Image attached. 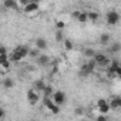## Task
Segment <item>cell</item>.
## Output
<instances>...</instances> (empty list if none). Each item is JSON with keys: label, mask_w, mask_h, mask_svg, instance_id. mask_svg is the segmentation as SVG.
<instances>
[{"label": "cell", "mask_w": 121, "mask_h": 121, "mask_svg": "<svg viewBox=\"0 0 121 121\" xmlns=\"http://www.w3.org/2000/svg\"><path fill=\"white\" fill-rule=\"evenodd\" d=\"M29 56V48L26 46H17L12 53H10V58L14 63H20L23 58H26Z\"/></svg>", "instance_id": "1"}, {"label": "cell", "mask_w": 121, "mask_h": 121, "mask_svg": "<svg viewBox=\"0 0 121 121\" xmlns=\"http://www.w3.org/2000/svg\"><path fill=\"white\" fill-rule=\"evenodd\" d=\"M23 13L29 17H34L40 13V3H36V2H30L29 4H26L23 9Z\"/></svg>", "instance_id": "2"}, {"label": "cell", "mask_w": 121, "mask_h": 121, "mask_svg": "<svg viewBox=\"0 0 121 121\" xmlns=\"http://www.w3.org/2000/svg\"><path fill=\"white\" fill-rule=\"evenodd\" d=\"M93 60H94V63L98 66V67H108L110 66V63H111V58H108L105 54H103V53H95L94 56H93Z\"/></svg>", "instance_id": "3"}, {"label": "cell", "mask_w": 121, "mask_h": 121, "mask_svg": "<svg viewBox=\"0 0 121 121\" xmlns=\"http://www.w3.org/2000/svg\"><path fill=\"white\" fill-rule=\"evenodd\" d=\"M43 105H44L51 114H58V112H60V105H57V104L51 100V97L43 95Z\"/></svg>", "instance_id": "4"}, {"label": "cell", "mask_w": 121, "mask_h": 121, "mask_svg": "<svg viewBox=\"0 0 121 121\" xmlns=\"http://www.w3.org/2000/svg\"><path fill=\"white\" fill-rule=\"evenodd\" d=\"M95 67H97V64L94 63V60L88 61L87 64H84V66L81 67V70H80V77H87V76H90V74L95 70Z\"/></svg>", "instance_id": "5"}, {"label": "cell", "mask_w": 121, "mask_h": 121, "mask_svg": "<svg viewBox=\"0 0 121 121\" xmlns=\"http://www.w3.org/2000/svg\"><path fill=\"white\" fill-rule=\"evenodd\" d=\"M50 97H51V100H53L57 105H63V104L66 103V93H64V91H60V90L53 91V94H51Z\"/></svg>", "instance_id": "6"}, {"label": "cell", "mask_w": 121, "mask_h": 121, "mask_svg": "<svg viewBox=\"0 0 121 121\" xmlns=\"http://www.w3.org/2000/svg\"><path fill=\"white\" fill-rule=\"evenodd\" d=\"M105 20H107V23L110 26H115L120 22V13L115 12V10H110L107 13V16H105Z\"/></svg>", "instance_id": "7"}, {"label": "cell", "mask_w": 121, "mask_h": 121, "mask_svg": "<svg viewBox=\"0 0 121 121\" xmlns=\"http://www.w3.org/2000/svg\"><path fill=\"white\" fill-rule=\"evenodd\" d=\"M27 101L31 104V105H36L39 101H40V93L34 88H30L27 91Z\"/></svg>", "instance_id": "8"}, {"label": "cell", "mask_w": 121, "mask_h": 121, "mask_svg": "<svg viewBox=\"0 0 121 121\" xmlns=\"http://www.w3.org/2000/svg\"><path fill=\"white\" fill-rule=\"evenodd\" d=\"M97 110L100 114H108L111 110H110V105H108V101L105 98H100L97 100Z\"/></svg>", "instance_id": "9"}, {"label": "cell", "mask_w": 121, "mask_h": 121, "mask_svg": "<svg viewBox=\"0 0 121 121\" xmlns=\"http://www.w3.org/2000/svg\"><path fill=\"white\" fill-rule=\"evenodd\" d=\"M108 105H110V110L112 111H118L121 108V98L120 97H114L108 101Z\"/></svg>", "instance_id": "10"}, {"label": "cell", "mask_w": 121, "mask_h": 121, "mask_svg": "<svg viewBox=\"0 0 121 121\" xmlns=\"http://www.w3.org/2000/svg\"><path fill=\"white\" fill-rule=\"evenodd\" d=\"M36 60H37V64H40V66H48L50 64V57L47 54H43V53H40L36 57Z\"/></svg>", "instance_id": "11"}, {"label": "cell", "mask_w": 121, "mask_h": 121, "mask_svg": "<svg viewBox=\"0 0 121 121\" xmlns=\"http://www.w3.org/2000/svg\"><path fill=\"white\" fill-rule=\"evenodd\" d=\"M34 44H36V47H37L40 51H44V50L47 48V40H46V39H41V37H39V39L34 41Z\"/></svg>", "instance_id": "12"}, {"label": "cell", "mask_w": 121, "mask_h": 121, "mask_svg": "<svg viewBox=\"0 0 121 121\" xmlns=\"http://www.w3.org/2000/svg\"><path fill=\"white\" fill-rule=\"evenodd\" d=\"M3 6L7 7V9H12V10H17L19 9L16 0H3Z\"/></svg>", "instance_id": "13"}, {"label": "cell", "mask_w": 121, "mask_h": 121, "mask_svg": "<svg viewBox=\"0 0 121 121\" xmlns=\"http://www.w3.org/2000/svg\"><path fill=\"white\" fill-rule=\"evenodd\" d=\"M100 43H101L103 46L110 44V43H111V34H110V33H103L101 37H100Z\"/></svg>", "instance_id": "14"}, {"label": "cell", "mask_w": 121, "mask_h": 121, "mask_svg": "<svg viewBox=\"0 0 121 121\" xmlns=\"http://www.w3.org/2000/svg\"><path fill=\"white\" fill-rule=\"evenodd\" d=\"M47 84L44 83V80H37L34 84H33V88L34 90H37L39 93H43V90H44V87H46Z\"/></svg>", "instance_id": "15"}, {"label": "cell", "mask_w": 121, "mask_h": 121, "mask_svg": "<svg viewBox=\"0 0 121 121\" xmlns=\"http://www.w3.org/2000/svg\"><path fill=\"white\" fill-rule=\"evenodd\" d=\"M108 50H110V53H118V51L121 50V44H120L118 41H111Z\"/></svg>", "instance_id": "16"}, {"label": "cell", "mask_w": 121, "mask_h": 121, "mask_svg": "<svg viewBox=\"0 0 121 121\" xmlns=\"http://www.w3.org/2000/svg\"><path fill=\"white\" fill-rule=\"evenodd\" d=\"M61 43H63V47H64V50H66V51H71V50H73V47H74V44H73V41H71L70 39H64Z\"/></svg>", "instance_id": "17"}, {"label": "cell", "mask_w": 121, "mask_h": 121, "mask_svg": "<svg viewBox=\"0 0 121 121\" xmlns=\"http://www.w3.org/2000/svg\"><path fill=\"white\" fill-rule=\"evenodd\" d=\"M87 19L90 22H97L100 19V14L97 12H87Z\"/></svg>", "instance_id": "18"}, {"label": "cell", "mask_w": 121, "mask_h": 121, "mask_svg": "<svg viewBox=\"0 0 121 121\" xmlns=\"http://www.w3.org/2000/svg\"><path fill=\"white\" fill-rule=\"evenodd\" d=\"M3 87H4V88H7V90H10V88H13V87H14V81H13L10 77H7V78H4V80H3Z\"/></svg>", "instance_id": "19"}, {"label": "cell", "mask_w": 121, "mask_h": 121, "mask_svg": "<svg viewBox=\"0 0 121 121\" xmlns=\"http://www.w3.org/2000/svg\"><path fill=\"white\" fill-rule=\"evenodd\" d=\"M76 20H78L80 23H87V22H88V19H87V12H80V14L77 16Z\"/></svg>", "instance_id": "20"}, {"label": "cell", "mask_w": 121, "mask_h": 121, "mask_svg": "<svg viewBox=\"0 0 121 121\" xmlns=\"http://www.w3.org/2000/svg\"><path fill=\"white\" fill-rule=\"evenodd\" d=\"M40 53H41V51H40L37 47H34V48H29V56H30V57H33V58H36Z\"/></svg>", "instance_id": "21"}, {"label": "cell", "mask_w": 121, "mask_h": 121, "mask_svg": "<svg viewBox=\"0 0 121 121\" xmlns=\"http://www.w3.org/2000/svg\"><path fill=\"white\" fill-rule=\"evenodd\" d=\"M64 40V34H63V30H56V41H60L61 43Z\"/></svg>", "instance_id": "22"}, {"label": "cell", "mask_w": 121, "mask_h": 121, "mask_svg": "<svg viewBox=\"0 0 121 121\" xmlns=\"http://www.w3.org/2000/svg\"><path fill=\"white\" fill-rule=\"evenodd\" d=\"M16 2H17V6H19L20 9H23L26 4H29V3L31 2V0H16Z\"/></svg>", "instance_id": "23"}, {"label": "cell", "mask_w": 121, "mask_h": 121, "mask_svg": "<svg viewBox=\"0 0 121 121\" xmlns=\"http://www.w3.org/2000/svg\"><path fill=\"white\" fill-rule=\"evenodd\" d=\"M56 27H57L58 30H63V29L66 27V23H64L63 20H57V22H56Z\"/></svg>", "instance_id": "24"}, {"label": "cell", "mask_w": 121, "mask_h": 121, "mask_svg": "<svg viewBox=\"0 0 121 121\" xmlns=\"http://www.w3.org/2000/svg\"><path fill=\"white\" fill-rule=\"evenodd\" d=\"M84 54H86V56H87V57H93V56H94V54H95V51H94V50H93V48H87V50H86V51H84Z\"/></svg>", "instance_id": "25"}, {"label": "cell", "mask_w": 121, "mask_h": 121, "mask_svg": "<svg viewBox=\"0 0 121 121\" xmlns=\"http://www.w3.org/2000/svg\"><path fill=\"white\" fill-rule=\"evenodd\" d=\"M0 54H7V48L4 46H0Z\"/></svg>", "instance_id": "26"}, {"label": "cell", "mask_w": 121, "mask_h": 121, "mask_svg": "<svg viewBox=\"0 0 121 121\" xmlns=\"http://www.w3.org/2000/svg\"><path fill=\"white\" fill-rule=\"evenodd\" d=\"M3 117H4V110H3L2 107H0V120H2Z\"/></svg>", "instance_id": "27"}, {"label": "cell", "mask_w": 121, "mask_h": 121, "mask_svg": "<svg viewBox=\"0 0 121 121\" xmlns=\"http://www.w3.org/2000/svg\"><path fill=\"white\" fill-rule=\"evenodd\" d=\"M78 14H80V10H76V12L73 13V17H74V19H77V16H78Z\"/></svg>", "instance_id": "28"}, {"label": "cell", "mask_w": 121, "mask_h": 121, "mask_svg": "<svg viewBox=\"0 0 121 121\" xmlns=\"http://www.w3.org/2000/svg\"><path fill=\"white\" fill-rule=\"evenodd\" d=\"M31 2H36V3H40V2H43V0H31Z\"/></svg>", "instance_id": "29"}]
</instances>
